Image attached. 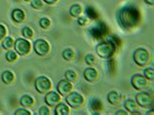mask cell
Here are the masks:
<instances>
[{"label":"cell","instance_id":"obj_1","mask_svg":"<svg viewBox=\"0 0 154 115\" xmlns=\"http://www.w3.org/2000/svg\"><path fill=\"white\" fill-rule=\"evenodd\" d=\"M118 20L124 28H133L137 26L140 20V14L135 6H126L118 13Z\"/></svg>","mask_w":154,"mask_h":115},{"label":"cell","instance_id":"obj_2","mask_svg":"<svg viewBox=\"0 0 154 115\" xmlns=\"http://www.w3.org/2000/svg\"><path fill=\"white\" fill-rule=\"evenodd\" d=\"M116 48L117 47L112 42H110V41L109 42H103L97 45L96 52L100 58L105 60H109L114 55Z\"/></svg>","mask_w":154,"mask_h":115},{"label":"cell","instance_id":"obj_3","mask_svg":"<svg viewBox=\"0 0 154 115\" xmlns=\"http://www.w3.org/2000/svg\"><path fill=\"white\" fill-rule=\"evenodd\" d=\"M134 61L140 67H146L150 61V55L147 50L139 48L134 52Z\"/></svg>","mask_w":154,"mask_h":115},{"label":"cell","instance_id":"obj_4","mask_svg":"<svg viewBox=\"0 0 154 115\" xmlns=\"http://www.w3.org/2000/svg\"><path fill=\"white\" fill-rule=\"evenodd\" d=\"M66 102L67 104L71 106L72 108H80L84 104V98L79 93L70 92L66 96Z\"/></svg>","mask_w":154,"mask_h":115},{"label":"cell","instance_id":"obj_5","mask_svg":"<svg viewBox=\"0 0 154 115\" xmlns=\"http://www.w3.org/2000/svg\"><path fill=\"white\" fill-rule=\"evenodd\" d=\"M52 88V83L49 78L45 76H40L35 80V89L40 94L48 93Z\"/></svg>","mask_w":154,"mask_h":115},{"label":"cell","instance_id":"obj_6","mask_svg":"<svg viewBox=\"0 0 154 115\" xmlns=\"http://www.w3.org/2000/svg\"><path fill=\"white\" fill-rule=\"evenodd\" d=\"M136 101L137 105L143 108H149L153 106V98L149 94L145 92H140L136 96Z\"/></svg>","mask_w":154,"mask_h":115},{"label":"cell","instance_id":"obj_7","mask_svg":"<svg viewBox=\"0 0 154 115\" xmlns=\"http://www.w3.org/2000/svg\"><path fill=\"white\" fill-rule=\"evenodd\" d=\"M14 47L16 49V52L20 54L21 56L27 55L30 51V43L27 40L23 38H19L16 40V42L14 43Z\"/></svg>","mask_w":154,"mask_h":115},{"label":"cell","instance_id":"obj_8","mask_svg":"<svg viewBox=\"0 0 154 115\" xmlns=\"http://www.w3.org/2000/svg\"><path fill=\"white\" fill-rule=\"evenodd\" d=\"M132 85L137 91H144L149 86V83L148 80L143 75L135 74L132 77Z\"/></svg>","mask_w":154,"mask_h":115},{"label":"cell","instance_id":"obj_9","mask_svg":"<svg viewBox=\"0 0 154 115\" xmlns=\"http://www.w3.org/2000/svg\"><path fill=\"white\" fill-rule=\"evenodd\" d=\"M34 51L39 56H46L50 50V46L44 39H38L34 42Z\"/></svg>","mask_w":154,"mask_h":115},{"label":"cell","instance_id":"obj_10","mask_svg":"<svg viewBox=\"0 0 154 115\" xmlns=\"http://www.w3.org/2000/svg\"><path fill=\"white\" fill-rule=\"evenodd\" d=\"M60 95L58 92L52 91V92H48L47 95L45 96V102L51 106V107H56L60 102Z\"/></svg>","mask_w":154,"mask_h":115},{"label":"cell","instance_id":"obj_11","mask_svg":"<svg viewBox=\"0 0 154 115\" xmlns=\"http://www.w3.org/2000/svg\"><path fill=\"white\" fill-rule=\"evenodd\" d=\"M57 90L60 95L62 96H67L72 91V84L71 82L67 80H60L57 86Z\"/></svg>","mask_w":154,"mask_h":115},{"label":"cell","instance_id":"obj_12","mask_svg":"<svg viewBox=\"0 0 154 115\" xmlns=\"http://www.w3.org/2000/svg\"><path fill=\"white\" fill-rule=\"evenodd\" d=\"M90 33L92 34L93 37H95L97 39L102 38L105 34H106V27H105V26L103 23H100L98 26H96L91 28Z\"/></svg>","mask_w":154,"mask_h":115},{"label":"cell","instance_id":"obj_13","mask_svg":"<svg viewBox=\"0 0 154 115\" xmlns=\"http://www.w3.org/2000/svg\"><path fill=\"white\" fill-rule=\"evenodd\" d=\"M98 77H99V73H98V71H97L95 68L89 67V68L85 69V71H84V78L88 82H90V83H94V82L97 81V79H98Z\"/></svg>","mask_w":154,"mask_h":115},{"label":"cell","instance_id":"obj_14","mask_svg":"<svg viewBox=\"0 0 154 115\" xmlns=\"http://www.w3.org/2000/svg\"><path fill=\"white\" fill-rule=\"evenodd\" d=\"M125 108L128 112L130 113H137V114H140L139 112V106H137V104L136 101L132 100V98H129L124 104Z\"/></svg>","mask_w":154,"mask_h":115},{"label":"cell","instance_id":"obj_15","mask_svg":"<svg viewBox=\"0 0 154 115\" xmlns=\"http://www.w3.org/2000/svg\"><path fill=\"white\" fill-rule=\"evenodd\" d=\"M90 106L92 111L95 114H100L103 110V104L99 98H92L90 101Z\"/></svg>","mask_w":154,"mask_h":115},{"label":"cell","instance_id":"obj_16","mask_svg":"<svg viewBox=\"0 0 154 115\" xmlns=\"http://www.w3.org/2000/svg\"><path fill=\"white\" fill-rule=\"evenodd\" d=\"M107 100L113 105H117L121 101V95L116 91H111L107 95Z\"/></svg>","mask_w":154,"mask_h":115},{"label":"cell","instance_id":"obj_17","mask_svg":"<svg viewBox=\"0 0 154 115\" xmlns=\"http://www.w3.org/2000/svg\"><path fill=\"white\" fill-rule=\"evenodd\" d=\"M26 16H25V12L21 9H15L12 13V19H13L15 22L17 23H22L25 20Z\"/></svg>","mask_w":154,"mask_h":115},{"label":"cell","instance_id":"obj_18","mask_svg":"<svg viewBox=\"0 0 154 115\" xmlns=\"http://www.w3.org/2000/svg\"><path fill=\"white\" fill-rule=\"evenodd\" d=\"M55 113L58 114V115H67L69 114V108L68 106L64 104H60L56 106V109H55Z\"/></svg>","mask_w":154,"mask_h":115},{"label":"cell","instance_id":"obj_19","mask_svg":"<svg viewBox=\"0 0 154 115\" xmlns=\"http://www.w3.org/2000/svg\"><path fill=\"white\" fill-rule=\"evenodd\" d=\"M20 102H21L22 106H23V107H30V106L33 105L34 101H33V98H32L30 96L25 95V96H23V97H22V98H21V101H20Z\"/></svg>","mask_w":154,"mask_h":115},{"label":"cell","instance_id":"obj_20","mask_svg":"<svg viewBox=\"0 0 154 115\" xmlns=\"http://www.w3.org/2000/svg\"><path fill=\"white\" fill-rule=\"evenodd\" d=\"M81 13H82V7H81L79 4H74L72 5L69 9V14L74 18H78L80 17Z\"/></svg>","mask_w":154,"mask_h":115},{"label":"cell","instance_id":"obj_21","mask_svg":"<svg viewBox=\"0 0 154 115\" xmlns=\"http://www.w3.org/2000/svg\"><path fill=\"white\" fill-rule=\"evenodd\" d=\"M14 80V74L9 70H6L2 73V81L5 84H10Z\"/></svg>","mask_w":154,"mask_h":115},{"label":"cell","instance_id":"obj_22","mask_svg":"<svg viewBox=\"0 0 154 115\" xmlns=\"http://www.w3.org/2000/svg\"><path fill=\"white\" fill-rule=\"evenodd\" d=\"M63 59L66 61L73 60V58H74L73 50H71V49H66V50L63 52Z\"/></svg>","mask_w":154,"mask_h":115},{"label":"cell","instance_id":"obj_23","mask_svg":"<svg viewBox=\"0 0 154 115\" xmlns=\"http://www.w3.org/2000/svg\"><path fill=\"white\" fill-rule=\"evenodd\" d=\"M86 14H87V16L90 19H92V20H97L98 19V13H97V11L94 9L93 7H88L87 9H86Z\"/></svg>","mask_w":154,"mask_h":115},{"label":"cell","instance_id":"obj_24","mask_svg":"<svg viewBox=\"0 0 154 115\" xmlns=\"http://www.w3.org/2000/svg\"><path fill=\"white\" fill-rule=\"evenodd\" d=\"M3 48L6 49V50H10L14 47V40L11 37H6L3 41Z\"/></svg>","mask_w":154,"mask_h":115},{"label":"cell","instance_id":"obj_25","mask_svg":"<svg viewBox=\"0 0 154 115\" xmlns=\"http://www.w3.org/2000/svg\"><path fill=\"white\" fill-rule=\"evenodd\" d=\"M144 77L146 78L148 81L154 80V69L152 67H148L144 70Z\"/></svg>","mask_w":154,"mask_h":115},{"label":"cell","instance_id":"obj_26","mask_svg":"<svg viewBox=\"0 0 154 115\" xmlns=\"http://www.w3.org/2000/svg\"><path fill=\"white\" fill-rule=\"evenodd\" d=\"M66 78L67 81L69 82H74L77 78V74L73 70H66Z\"/></svg>","mask_w":154,"mask_h":115},{"label":"cell","instance_id":"obj_27","mask_svg":"<svg viewBox=\"0 0 154 115\" xmlns=\"http://www.w3.org/2000/svg\"><path fill=\"white\" fill-rule=\"evenodd\" d=\"M85 61H86L87 64L91 65V67H93V65H95L97 64V60H96L95 56L91 55V54H89V55H87L86 57H85Z\"/></svg>","mask_w":154,"mask_h":115},{"label":"cell","instance_id":"obj_28","mask_svg":"<svg viewBox=\"0 0 154 115\" xmlns=\"http://www.w3.org/2000/svg\"><path fill=\"white\" fill-rule=\"evenodd\" d=\"M23 35L25 36V38L26 39H30L33 37V31H32L29 27H23Z\"/></svg>","mask_w":154,"mask_h":115},{"label":"cell","instance_id":"obj_29","mask_svg":"<svg viewBox=\"0 0 154 115\" xmlns=\"http://www.w3.org/2000/svg\"><path fill=\"white\" fill-rule=\"evenodd\" d=\"M6 60L8 61H10V63L15 61L16 60H17V54H16V52H13V51L8 52L6 54Z\"/></svg>","mask_w":154,"mask_h":115},{"label":"cell","instance_id":"obj_30","mask_svg":"<svg viewBox=\"0 0 154 115\" xmlns=\"http://www.w3.org/2000/svg\"><path fill=\"white\" fill-rule=\"evenodd\" d=\"M50 24H51V22L48 18H42L40 20V26L44 28V30H47V28L50 26Z\"/></svg>","mask_w":154,"mask_h":115},{"label":"cell","instance_id":"obj_31","mask_svg":"<svg viewBox=\"0 0 154 115\" xmlns=\"http://www.w3.org/2000/svg\"><path fill=\"white\" fill-rule=\"evenodd\" d=\"M31 7L34 9H41L43 8V2L41 0H31Z\"/></svg>","mask_w":154,"mask_h":115},{"label":"cell","instance_id":"obj_32","mask_svg":"<svg viewBox=\"0 0 154 115\" xmlns=\"http://www.w3.org/2000/svg\"><path fill=\"white\" fill-rule=\"evenodd\" d=\"M39 114H41V115H49L50 114V109L48 108L47 106H42V107L39 109Z\"/></svg>","mask_w":154,"mask_h":115},{"label":"cell","instance_id":"obj_33","mask_svg":"<svg viewBox=\"0 0 154 115\" xmlns=\"http://www.w3.org/2000/svg\"><path fill=\"white\" fill-rule=\"evenodd\" d=\"M5 35H6V28L4 26H2V24H0V42L5 37Z\"/></svg>","mask_w":154,"mask_h":115},{"label":"cell","instance_id":"obj_34","mask_svg":"<svg viewBox=\"0 0 154 115\" xmlns=\"http://www.w3.org/2000/svg\"><path fill=\"white\" fill-rule=\"evenodd\" d=\"M15 114H17V115H29L30 112L25 108H21V109H18L17 111L15 112Z\"/></svg>","mask_w":154,"mask_h":115},{"label":"cell","instance_id":"obj_35","mask_svg":"<svg viewBox=\"0 0 154 115\" xmlns=\"http://www.w3.org/2000/svg\"><path fill=\"white\" fill-rule=\"evenodd\" d=\"M87 19H85V18H80L78 17V23L80 24V26H85V24L87 23Z\"/></svg>","mask_w":154,"mask_h":115},{"label":"cell","instance_id":"obj_36","mask_svg":"<svg viewBox=\"0 0 154 115\" xmlns=\"http://www.w3.org/2000/svg\"><path fill=\"white\" fill-rule=\"evenodd\" d=\"M43 1L47 4H49V5H53V4H55L58 0H43Z\"/></svg>","mask_w":154,"mask_h":115},{"label":"cell","instance_id":"obj_37","mask_svg":"<svg viewBox=\"0 0 154 115\" xmlns=\"http://www.w3.org/2000/svg\"><path fill=\"white\" fill-rule=\"evenodd\" d=\"M116 114H117V115H118V114L123 115V114H128V112H127V111H125V110H118V111L116 112Z\"/></svg>","mask_w":154,"mask_h":115},{"label":"cell","instance_id":"obj_38","mask_svg":"<svg viewBox=\"0 0 154 115\" xmlns=\"http://www.w3.org/2000/svg\"><path fill=\"white\" fill-rule=\"evenodd\" d=\"M145 3L148 4V5H154V0H144Z\"/></svg>","mask_w":154,"mask_h":115},{"label":"cell","instance_id":"obj_39","mask_svg":"<svg viewBox=\"0 0 154 115\" xmlns=\"http://www.w3.org/2000/svg\"><path fill=\"white\" fill-rule=\"evenodd\" d=\"M25 1H31V0H25Z\"/></svg>","mask_w":154,"mask_h":115}]
</instances>
